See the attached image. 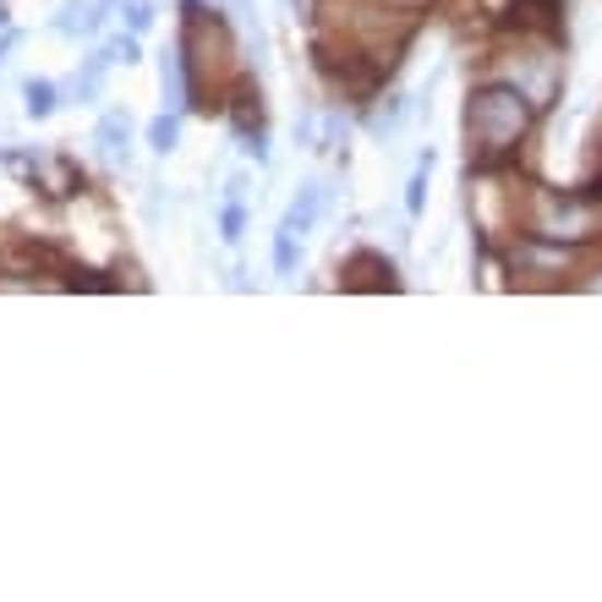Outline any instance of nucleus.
<instances>
[{"label":"nucleus","instance_id":"obj_1","mask_svg":"<svg viewBox=\"0 0 602 602\" xmlns=\"http://www.w3.org/2000/svg\"><path fill=\"white\" fill-rule=\"evenodd\" d=\"M531 121H536V105L515 83H487L465 99V138H471L482 165L509 160L520 149V138L531 132Z\"/></svg>","mask_w":602,"mask_h":602},{"label":"nucleus","instance_id":"obj_2","mask_svg":"<svg viewBox=\"0 0 602 602\" xmlns=\"http://www.w3.org/2000/svg\"><path fill=\"white\" fill-rule=\"evenodd\" d=\"M591 225H597V214H591L586 198H575V192H536L531 236H542V241H580V236H591Z\"/></svg>","mask_w":602,"mask_h":602},{"label":"nucleus","instance_id":"obj_3","mask_svg":"<svg viewBox=\"0 0 602 602\" xmlns=\"http://www.w3.org/2000/svg\"><path fill=\"white\" fill-rule=\"evenodd\" d=\"M329 203H334V192H329V181H302L296 187V198H291V209H285V220H280V231H291V236H307L323 214H329Z\"/></svg>","mask_w":602,"mask_h":602},{"label":"nucleus","instance_id":"obj_4","mask_svg":"<svg viewBox=\"0 0 602 602\" xmlns=\"http://www.w3.org/2000/svg\"><path fill=\"white\" fill-rule=\"evenodd\" d=\"M94 143H99V154L110 160V165H132V127H127V116L121 110H105L99 116V127H94Z\"/></svg>","mask_w":602,"mask_h":602},{"label":"nucleus","instance_id":"obj_5","mask_svg":"<svg viewBox=\"0 0 602 602\" xmlns=\"http://www.w3.org/2000/svg\"><path fill=\"white\" fill-rule=\"evenodd\" d=\"M50 28L67 34V39H94V34L105 28V12L94 7V0H61V12H56Z\"/></svg>","mask_w":602,"mask_h":602},{"label":"nucleus","instance_id":"obj_6","mask_svg":"<svg viewBox=\"0 0 602 602\" xmlns=\"http://www.w3.org/2000/svg\"><path fill=\"white\" fill-rule=\"evenodd\" d=\"M160 88H165V105L170 110H192L198 99H192V83H187V61H181V50H165L160 56Z\"/></svg>","mask_w":602,"mask_h":602},{"label":"nucleus","instance_id":"obj_7","mask_svg":"<svg viewBox=\"0 0 602 602\" xmlns=\"http://www.w3.org/2000/svg\"><path fill=\"white\" fill-rule=\"evenodd\" d=\"M23 110H28L34 121L56 116V110H61V88H56L50 78H28V83H23Z\"/></svg>","mask_w":602,"mask_h":602},{"label":"nucleus","instance_id":"obj_8","mask_svg":"<svg viewBox=\"0 0 602 602\" xmlns=\"http://www.w3.org/2000/svg\"><path fill=\"white\" fill-rule=\"evenodd\" d=\"M149 149H154V154H176V149H181V110L149 121Z\"/></svg>","mask_w":602,"mask_h":602},{"label":"nucleus","instance_id":"obj_9","mask_svg":"<svg viewBox=\"0 0 602 602\" xmlns=\"http://www.w3.org/2000/svg\"><path fill=\"white\" fill-rule=\"evenodd\" d=\"M138 39H143V34H132V28H127V34H110V39H105V61H110V67H138V61H143V45H138Z\"/></svg>","mask_w":602,"mask_h":602},{"label":"nucleus","instance_id":"obj_10","mask_svg":"<svg viewBox=\"0 0 602 602\" xmlns=\"http://www.w3.org/2000/svg\"><path fill=\"white\" fill-rule=\"evenodd\" d=\"M433 149L416 160V170H411V181H405V214H422V203H427V176H433Z\"/></svg>","mask_w":602,"mask_h":602},{"label":"nucleus","instance_id":"obj_11","mask_svg":"<svg viewBox=\"0 0 602 602\" xmlns=\"http://www.w3.org/2000/svg\"><path fill=\"white\" fill-rule=\"evenodd\" d=\"M302 236H291V231H274V274L280 280H291L296 274V263H302V247H296Z\"/></svg>","mask_w":602,"mask_h":602},{"label":"nucleus","instance_id":"obj_12","mask_svg":"<svg viewBox=\"0 0 602 602\" xmlns=\"http://www.w3.org/2000/svg\"><path fill=\"white\" fill-rule=\"evenodd\" d=\"M121 17H127V28H132V34H149L160 12H154V0H121Z\"/></svg>","mask_w":602,"mask_h":602},{"label":"nucleus","instance_id":"obj_13","mask_svg":"<svg viewBox=\"0 0 602 602\" xmlns=\"http://www.w3.org/2000/svg\"><path fill=\"white\" fill-rule=\"evenodd\" d=\"M405 105H411V99H400V94H394V99L373 116V132H378V138H394V132H400V121H405Z\"/></svg>","mask_w":602,"mask_h":602},{"label":"nucleus","instance_id":"obj_14","mask_svg":"<svg viewBox=\"0 0 602 602\" xmlns=\"http://www.w3.org/2000/svg\"><path fill=\"white\" fill-rule=\"evenodd\" d=\"M220 236H225L231 247L247 236V203H225V209H220Z\"/></svg>","mask_w":602,"mask_h":602},{"label":"nucleus","instance_id":"obj_15","mask_svg":"<svg viewBox=\"0 0 602 602\" xmlns=\"http://www.w3.org/2000/svg\"><path fill=\"white\" fill-rule=\"evenodd\" d=\"M247 187H252V176H247V170H236V176L225 181V203H247Z\"/></svg>","mask_w":602,"mask_h":602},{"label":"nucleus","instance_id":"obj_16","mask_svg":"<svg viewBox=\"0 0 602 602\" xmlns=\"http://www.w3.org/2000/svg\"><path fill=\"white\" fill-rule=\"evenodd\" d=\"M241 149H247V154H252L258 165L269 160V138H263V132H252V138H241Z\"/></svg>","mask_w":602,"mask_h":602},{"label":"nucleus","instance_id":"obj_17","mask_svg":"<svg viewBox=\"0 0 602 602\" xmlns=\"http://www.w3.org/2000/svg\"><path fill=\"white\" fill-rule=\"evenodd\" d=\"M160 209H165V192H160V187H149V198H143V220L154 225V220H160Z\"/></svg>","mask_w":602,"mask_h":602},{"label":"nucleus","instance_id":"obj_18","mask_svg":"<svg viewBox=\"0 0 602 602\" xmlns=\"http://www.w3.org/2000/svg\"><path fill=\"white\" fill-rule=\"evenodd\" d=\"M12 50H17V34L7 28V34H0V67H7V61H12Z\"/></svg>","mask_w":602,"mask_h":602},{"label":"nucleus","instance_id":"obj_19","mask_svg":"<svg viewBox=\"0 0 602 602\" xmlns=\"http://www.w3.org/2000/svg\"><path fill=\"white\" fill-rule=\"evenodd\" d=\"M94 7H99V12H105V23H110V17L121 12V0H94Z\"/></svg>","mask_w":602,"mask_h":602},{"label":"nucleus","instance_id":"obj_20","mask_svg":"<svg viewBox=\"0 0 602 602\" xmlns=\"http://www.w3.org/2000/svg\"><path fill=\"white\" fill-rule=\"evenodd\" d=\"M7 23H12V12H7V0H0V34H7Z\"/></svg>","mask_w":602,"mask_h":602},{"label":"nucleus","instance_id":"obj_21","mask_svg":"<svg viewBox=\"0 0 602 602\" xmlns=\"http://www.w3.org/2000/svg\"><path fill=\"white\" fill-rule=\"evenodd\" d=\"M285 12H291V17H296V12H302V0H285Z\"/></svg>","mask_w":602,"mask_h":602},{"label":"nucleus","instance_id":"obj_22","mask_svg":"<svg viewBox=\"0 0 602 602\" xmlns=\"http://www.w3.org/2000/svg\"><path fill=\"white\" fill-rule=\"evenodd\" d=\"M394 7H422V0H394Z\"/></svg>","mask_w":602,"mask_h":602}]
</instances>
